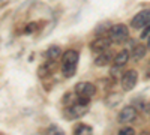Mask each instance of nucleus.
<instances>
[{
  "mask_svg": "<svg viewBox=\"0 0 150 135\" xmlns=\"http://www.w3.org/2000/svg\"><path fill=\"white\" fill-rule=\"evenodd\" d=\"M78 59H80L78 51H75V50H68L63 56H62V74H63L66 78H71L75 74Z\"/></svg>",
  "mask_w": 150,
  "mask_h": 135,
  "instance_id": "obj_1",
  "label": "nucleus"
},
{
  "mask_svg": "<svg viewBox=\"0 0 150 135\" xmlns=\"http://www.w3.org/2000/svg\"><path fill=\"white\" fill-rule=\"evenodd\" d=\"M129 36V30L125 24H116L110 29V39L116 44H122L128 39Z\"/></svg>",
  "mask_w": 150,
  "mask_h": 135,
  "instance_id": "obj_2",
  "label": "nucleus"
},
{
  "mask_svg": "<svg viewBox=\"0 0 150 135\" xmlns=\"http://www.w3.org/2000/svg\"><path fill=\"white\" fill-rule=\"evenodd\" d=\"M111 39H110V36L107 38V36H99V38H96L92 44H90V48H92V51L93 53H98V54H101L104 51H107L110 45H111Z\"/></svg>",
  "mask_w": 150,
  "mask_h": 135,
  "instance_id": "obj_7",
  "label": "nucleus"
},
{
  "mask_svg": "<svg viewBox=\"0 0 150 135\" xmlns=\"http://www.w3.org/2000/svg\"><path fill=\"white\" fill-rule=\"evenodd\" d=\"M146 50H147V48L144 45H141V44L135 45L134 50H132V59L135 60V62H137V60H141L146 56Z\"/></svg>",
  "mask_w": 150,
  "mask_h": 135,
  "instance_id": "obj_13",
  "label": "nucleus"
},
{
  "mask_svg": "<svg viewBox=\"0 0 150 135\" xmlns=\"http://www.w3.org/2000/svg\"><path fill=\"white\" fill-rule=\"evenodd\" d=\"M111 60H114V57H112V54L107 50V51L101 53V54L95 59V65H96V66H107V65H110Z\"/></svg>",
  "mask_w": 150,
  "mask_h": 135,
  "instance_id": "obj_10",
  "label": "nucleus"
},
{
  "mask_svg": "<svg viewBox=\"0 0 150 135\" xmlns=\"http://www.w3.org/2000/svg\"><path fill=\"white\" fill-rule=\"evenodd\" d=\"M117 135H135V131H134L132 128L126 126V128H122V129L119 131V134H117Z\"/></svg>",
  "mask_w": 150,
  "mask_h": 135,
  "instance_id": "obj_17",
  "label": "nucleus"
},
{
  "mask_svg": "<svg viewBox=\"0 0 150 135\" xmlns=\"http://www.w3.org/2000/svg\"><path fill=\"white\" fill-rule=\"evenodd\" d=\"M95 93H96V87L92 83L81 81V83H78L77 86H75V95L80 96V98H87V99H90Z\"/></svg>",
  "mask_w": 150,
  "mask_h": 135,
  "instance_id": "obj_5",
  "label": "nucleus"
},
{
  "mask_svg": "<svg viewBox=\"0 0 150 135\" xmlns=\"http://www.w3.org/2000/svg\"><path fill=\"white\" fill-rule=\"evenodd\" d=\"M149 24H150V9H144V11L138 12L131 21V26L137 30L149 26Z\"/></svg>",
  "mask_w": 150,
  "mask_h": 135,
  "instance_id": "obj_6",
  "label": "nucleus"
},
{
  "mask_svg": "<svg viewBox=\"0 0 150 135\" xmlns=\"http://www.w3.org/2000/svg\"><path fill=\"white\" fill-rule=\"evenodd\" d=\"M60 56H62V50H60V47H57V45L50 47L48 50L45 51V59L47 60H57Z\"/></svg>",
  "mask_w": 150,
  "mask_h": 135,
  "instance_id": "obj_12",
  "label": "nucleus"
},
{
  "mask_svg": "<svg viewBox=\"0 0 150 135\" xmlns=\"http://www.w3.org/2000/svg\"><path fill=\"white\" fill-rule=\"evenodd\" d=\"M129 56H131V53L128 51V50H122V51H119L117 54H116V57H114V65L116 66H125L128 63V60H129Z\"/></svg>",
  "mask_w": 150,
  "mask_h": 135,
  "instance_id": "obj_11",
  "label": "nucleus"
},
{
  "mask_svg": "<svg viewBox=\"0 0 150 135\" xmlns=\"http://www.w3.org/2000/svg\"><path fill=\"white\" fill-rule=\"evenodd\" d=\"M149 36H150V24H149V26H146V30L141 33V38H143V39L149 38Z\"/></svg>",
  "mask_w": 150,
  "mask_h": 135,
  "instance_id": "obj_18",
  "label": "nucleus"
},
{
  "mask_svg": "<svg viewBox=\"0 0 150 135\" xmlns=\"http://www.w3.org/2000/svg\"><path fill=\"white\" fill-rule=\"evenodd\" d=\"M137 80H138V74H137L135 69L126 71V72H125L123 75H122V81H120L122 89H123L125 92H131V90L135 87Z\"/></svg>",
  "mask_w": 150,
  "mask_h": 135,
  "instance_id": "obj_3",
  "label": "nucleus"
},
{
  "mask_svg": "<svg viewBox=\"0 0 150 135\" xmlns=\"http://www.w3.org/2000/svg\"><path fill=\"white\" fill-rule=\"evenodd\" d=\"M141 135H150V134H141Z\"/></svg>",
  "mask_w": 150,
  "mask_h": 135,
  "instance_id": "obj_21",
  "label": "nucleus"
},
{
  "mask_svg": "<svg viewBox=\"0 0 150 135\" xmlns=\"http://www.w3.org/2000/svg\"><path fill=\"white\" fill-rule=\"evenodd\" d=\"M111 27H112V26H111V24L105 21L104 24H99V26L96 27V30H95V33H96V35H101V33H105V32H107L108 29H111Z\"/></svg>",
  "mask_w": 150,
  "mask_h": 135,
  "instance_id": "obj_16",
  "label": "nucleus"
},
{
  "mask_svg": "<svg viewBox=\"0 0 150 135\" xmlns=\"http://www.w3.org/2000/svg\"><path fill=\"white\" fill-rule=\"evenodd\" d=\"M137 108L132 107V105H128V107H125L122 111L119 113V122L123 125H128L131 123V122H134L137 119Z\"/></svg>",
  "mask_w": 150,
  "mask_h": 135,
  "instance_id": "obj_8",
  "label": "nucleus"
},
{
  "mask_svg": "<svg viewBox=\"0 0 150 135\" xmlns=\"http://www.w3.org/2000/svg\"><path fill=\"white\" fill-rule=\"evenodd\" d=\"M147 48H149V50H150V36H149V38H147Z\"/></svg>",
  "mask_w": 150,
  "mask_h": 135,
  "instance_id": "obj_20",
  "label": "nucleus"
},
{
  "mask_svg": "<svg viewBox=\"0 0 150 135\" xmlns=\"http://www.w3.org/2000/svg\"><path fill=\"white\" fill-rule=\"evenodd\" d=\"M45 135H65V132L62 131L57 125H51L45 131Z\"/></svg>",
  "mask_w": 150,
  "mask_h": 135,
  "instance_id": "obj_15",
  "label": "nucleus"
},
{
  "mask_svg": "<svg viewBox=\"0 0 150 135\" xmlns=\"http://www.w3.org/2000/svg\"><path fill=\"white\" fill-rule=\"evenodd\" d=\"M35 27H36V24H35V23L29 24V26L26 27V33H32V32H35Z\"/></svg>",
  "mask_w": 150,
  "mask_h": 135,
  "instance_id": "obj_19",
  "label": "nucleus"
},
{
  "mask_svg": "<svg viewBox=\"0 0 150 135\" xmlns=\"http://www.w3.org/2000/svg\"><path fill=\"white\" fill-rule=\"evenodd\" d=\"M74 135H93V129L89 125L80 123L77 128L74 129Z\"/></svg>",
  "mask_w": 150,
  "mask_h": 135,
  "instance_id": "obj_14",
  "label": "nucleus"
},
{
  "mask_svg": "<svg viewBox=\"0 0 150 135\" xmlns=\"http://www.w3.org/2000/svg\"><path fill=\"white\" fill-rule=\"evenodd\" d=\"M87 110H89V105L75 102L74 105H71V107H68V108L65 110V117L69 119V120L78 119V117H81V116H84V114L87 113Z\"/></svg>",
  "mask_w": 150,
  "mask_h": 135,
  "instance_id": "obj_4",
  "label": "nucleus"
},
{
  "mask_svg": "<svg viewBox=\"0 0 150 135\" xmlns=\"http://www.w3.org/2000/svg\"><path fill=\"white\" fill-rule=\"evenodd\" d=\"M56 72V60H47V62L38 69V75L41 78H45V77H50Z\"/></svg>",
  "mask_w": 150,
  "mask_h": 135,
  "instance_id": "obj_9",
  "label": "nucleus"
}]
</instances>
